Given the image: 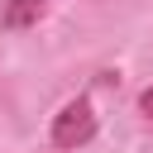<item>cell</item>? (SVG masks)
I'll use <instances>...</instances> for the list:
<instances>
[{
	"mask_svg": "<svg viewBox=\"0 0 153 153\" xmlns=\"http://www.w3.org/2000/svg\"><path fill=\"white\" fill-rule=\"evenodd\" d=\"M91 139H96V110H91L86 96H76V100H67V105L53 115V148L72 153V148H81V143H91Z\"/></svg>",
	"mask_w": 153,
	"mask_h": 153,
	"instance_id": "6da1fadb",
	"label": "cell"
},
{
	"mask_svg": "<svg viewBox=\"0 0 153 153\" xmlns=\"http://www.w3.org/2000/svg\"><path fill=\"white\" fill-rule=\"evenodd\" d=\"M38 14H43V0H5L0 24L5 29H29V24H38Z\"/></svg>",
	"mask_w": 153,
	"mask_h": 153,
	"instance_id": "7a4b0ae2",
	"label": "cell"
},
{
	"mask_svg": "<svg viewBox=\"0 0 153 153\" xmlns=\"http://www.w3.org/2000/svg\"><path fill=\"white\" fill-rule=\"evenodd\" d=\"M139 110H143V120H148V124H153V86H148V91H143V96H139Z\"/></svg>",
	"mask_w": 153,
	"mask_h": 153,
	"instance_id": "3957f363",
	"label": "cell"
}]
</instances>
